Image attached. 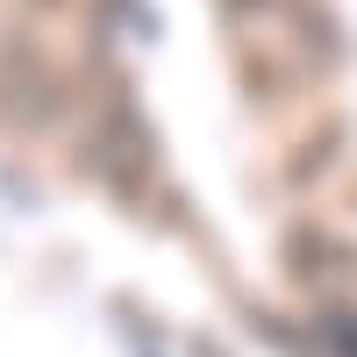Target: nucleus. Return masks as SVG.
Returning a JSON list of instances; mask_svg holds the SVG:
<instances>
[{"label":"nucleus","instance_id":"nucleus-1","mask_svg":"<svg viewBox=\"0 0 357 357\" xmlns=\"http://www.w3.org/2000/svg\"><path fill=\"white\" fill-rule=\"evenodd\" d=\"M65 114H72L65 72H57L36 43L0 36V122H8V129H29V136H43V129H65Z\"/></svg>","mask_w":357,"mask_h":357},{"label":"nucleus","instance_id":"nucleus-2","mask_svg":"<svg viewBox=\"0 0 357 357\" xmlns=\"http://www.w3.org/2000/svg\"><path fill=\"white\" fill-rule=\"evenodd\" d=\"M86 165H93L114 193H136V186H143V172H151V129L136 122L129 100H107V107H100V129H93Z\"/></svg>","mask_w":357,"mask_h":357}]
</instances>
